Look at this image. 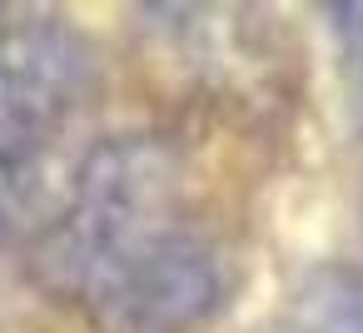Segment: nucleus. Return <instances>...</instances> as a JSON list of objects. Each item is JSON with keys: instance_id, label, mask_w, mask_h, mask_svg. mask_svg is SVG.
I'll return each instance as SVG.
<instances>
[{"instance_id": "f257e3e1", "label": "nucleus", "mask_w": 363, "mask_h": 333, "mask_svg": "<svg viewBox=\"0 0 363 333\" xmlns=\"http://www.w3.org/2000/svg\"><path fill=\"white\" fill-rule=\"evenodd\" d=\"M35 273L95 333H194L224 298V264L179 209V159L150 135L100 140L75 164Z\"/></svg>"}, {"instance_id": "f03ea898", "label": "nucleus", "mask_w": 363, "mask_h": 333, "mask_svg": "<svg viewBox=\"0 0 363 333\" xmlns=\"http://www.w3.org/2000/svg\"><path fill=\"white\" fill-rule=\"evenodd\" d=\"M95 95V50L60 21L0 26V244L60 214L50 159Z\"/></svg>"}, {"instance_id": "7ed1b4c3", "label": "nucleus", "mask_w": 363, "mask_h": 333, "mask_svg": "<svg viewBox=\"0 0 363 333\" xmlns=\"http://www.w3.org/2000/svg\"><path fill=\"white\" fill-rule=\"evenodd\" d=\"M308 333H363V273H333L308 298Z\"/></svg>"}, {"instance_id": "20e7f679", "label": "nucleus", "mask_w": 363, "mask_h": 333, "mask_svg": "<svg viewBox=\"0 0 363 333\" xmlns=\"http://www.w3.org/2000/svg\"><path fill=\"white\" fill-rule=\"evenodd\" d=\"M333 16H338L343 40H348V60L358 70V105H363V6H333Z\"/></svg>"}]
</instances>
